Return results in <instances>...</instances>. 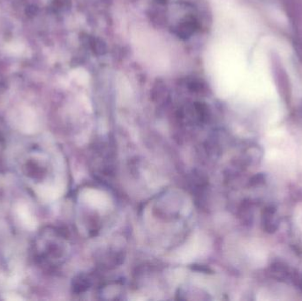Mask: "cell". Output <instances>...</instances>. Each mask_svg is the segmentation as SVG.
<instances>
[{
  "label": "cell",
  "mask_w": 302,
  "mask_h": 301,
  "mask_svg": "<svg viewBox=\"0 0 302 301\" xmlns=\"http://www.w3.org/2000/svg\"><path fill=\"white\" fill-rule=\"evenodd\" d=\"M71 243L61 228L48 225L39 231L33 243V254L36 263L48 270L62 266L70 256Z\"/></svg>",
  "instance_id": "1"
},
{
  "label": "cell",
  "mask_w": 302,
  "mask_h": 301,
  "mask_svg": "<svg viewBox=\"0 0 302 301\" xmlns=\"http://www.w3.org/2000/svg\"><path fill=\"white\" fill-rule=\"evenodd\" d=\"M49 158L38 149H29L21 161V171L26 178L34 182H40L49 173Z\"/></svg>",
  "instance_id": "2"
},
{
  "label": "cell",
  "mask_w": 302,
  "mask_h": 301,
  "mask_svg": "<svg viewBox=\"0 0 302 301\" xmlns=\"http://www.w3.org/2000/svg\"><path fill=\"white\" fill-rule=\"evenodd\" d=\"M197 29V21L193 17H188V18L182 19L179 24L177 26L176 34L179 38L188 39L194 34Z\"/></svg>",
  "instance_id": "3"
},
{
  "label": "cell",
  "mask_w": 302,
  "mask_h": 301,
  "mask_svg": "<svg viewBox=\"0 0 302 301\" xmlns=\"http://www.w3.org/2000/svg\"><path fill=\"white\" fill-rule=\"evenodd\" d=\"M91 285L92 282L89 275H85V274L79 275L73 279V285H72L73 292L75 295L83 294L91 287Z\"/></svg>",
  "instance_id": "4"
},
{
  "label": "cell",
  "mask_w": 302,
  "mask_h": 301,
  "mask_svg": "<svg viewBox=\"0 0 302 301\" xmlns=\"http://www.w3.org/2000/svg\"><path fill=\"white\" fill-rule=\"evenodd\" d=\"M89 47L97 56H102L107 52L106 44L101 39L96 38V37H93L89 40Z\"/></svg>",
  "instance_id": "5"
},
{
  "label": "cell",
  "mask_w": 302,
  "mask_h": 301,
  "mask_svg": "<svg viewBox=\"0 0 302 301\" xmlns=\"http://www.w3.org/2000/svg\"><path fill=\"white\" fill-rule=\"evenodd\" d=\"M188 87L190 91L196 93V94L205 92L207 89L206 84L203 81L197 79H191L190 82L188 83Z\"/></svg>",
  "instance_id": "6"
},
{
  "label": "cell",
  "mask_w": 302,
  "mask_h": 301,
  "mask_svg": "<svg viewBox=\"0 0 302 301\" xmlns=\"http://www.w3.org/2000/svg\"><path fill=\"white\" fill-rule=\"evenodd\" d=\"M54 5L57 9H64L68 7V0H55Z\"/></svg>",
  "instance_id": "7"
},
{
  "label": "cell",
  "mask_w": 302,
  "mask_h": 301,
  "mask_svg": "<svg viewBox=\"0 0 302 301\" xmlns=\"http://www.w3.org/2000/svg\"><path fill=\"white\" fill-rule=\"evenodd\" d=\"M4 139L3 132L0 130V142H2Z\"/></svg>",
  "instance_id": "8"
}]
</instances>
